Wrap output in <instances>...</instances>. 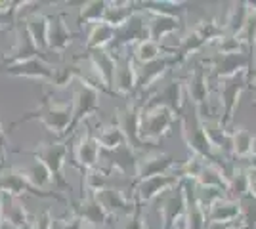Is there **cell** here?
<instances>
[{"label":"cell","mask_w":256,"mask_h":229,"mask_svg":"<svg viewBox=\"0 0 256 229\" xmlns=\"http://www.w3.org/2000/svg\"><path fill=\"white\" fill-rule=\"evenodd\" d=\"M71 115H73V109H71V103H60V101H54L50 99V96L46 94L42 96L38 107L34 111H29L25 113L23 117H20L18 120H14L10 124V130L16 128L18 124H23V122H29V120H40L46 130L52 132L54 136H58L60 140L65 138V132L71 124Z\"/></svg>","instance_id":"6da1fadb"},{"label":"cell","mask_w":256,"mask_h":229,"mask_svg":"<svg viewBox=\"0 0 256 229\" xmlns=\"http://www.w3.org/2000/svg\"><path fill=\"white\" fill-rule=\"evenodd\" d=\"M180 128H182V138H184V142L188 145V149L192 151V155L195 157H199V159H203L204 163L208 164H216V166H220V164L216 163V147L212 145V142L208 140V136H206V132H204V126L201 119H199V113L197 109L193 107L192 111H188V113H184L180 117ZM222 168V166H220Z\"/></svg>","instance_id":"7a4b0ae2"},{"label":"cell","mask_w":256,"mask_h":229,"mask_svg":"<svg viewBox=\"0 0 256 229\" xmlns=\"http://www.w3.org/2000/svg\"><path fill=\"white\" fill-rule=\"evenodd\" d=\"M102 92L106 94V90L94 80V76H92L90 80H86V82L75 84V88H73V99H71L73 115H71V124H69V128L65 132V138L73 136V132H75L88 117H92L94 113L100 111V96H102Z\"/></svg>","instance_id":"3957f363"},{"label":"cell","mask_w":256,"mask_h":229,"mask_svg":"<svg viewBox=\"0 0 256 229\" xmlns=\"http://www.w3.org/2000/svg\"><path fill=\"white\" fill-rule=\"evenodd\" d=\"M31 155L34 161L42 163L48 168V172L54 178V186L58 189H64V191H67V189L71 191V186L64 176V166L67 161V155H69V145L65 140L36 143L31 149Z\"/></svg>","instance_id":"277c9868"},{"label":"cell","mask_w":256,"mask_h":229,"mask_svg":"<svg viewBox=\"0 0 256 229\" xmlns=\"http://www.w3.org/2000/svg\"><path fill=\"white\" fill-rule=\"evenodd\" d=\"M0 191L4 195H12L18 197V199H25V197H42V199H56L60 203H64L69 207V199L56 191H48V189H38L34 187L25 178V174L22 172V168H16V166H10V168H2L0 170Z\"/></svg>","instance_id":"5b68a950"},{"label":"cell","mask_w":256,"mask_h":229,"mask_svg":"<svg viewBox=\"0 0 256 229\" xmlns=\"http://www.w3.org/2000/svg\"><path fill=\"white\" fill-rule=\"evenodd\" d=\"M180 120L166 107H144L140 136L146 145H155L172 132L174 122Z\"/></svg>","instance_id":"8992f818"},{"label":"cell","mask_w":256,"mask_h":229,"mask_svg":"<svg viewBox=\"0 0 256 229\" xmlns=\"http://www.w3.org/2000/svg\"><path fill=\"white\" fill-rule=\"evenodd\" d=\"M142 113H144V103L142 101H128L122 107L117 109V119L115 122L122 130V136L126 140V145L134 153L146 151V143L142 142L140 136V124H142Z\"/></svg>","instance_id":"52a82bcc"},{"label":"cell","mask_w":256,"mask_h":229,"mask_svg":"<svg viewBox=\"0 0 256 229\" xmlns=\"http://www.w3.org/2000/svg\"><path fill=\"white\" fill-rule=\"evenodd\" d=\"M246 88H248L246 71H241V73L230 76V78H224V80H218V94H220V105H222L220 120H222L226 128L232 124L235 109L239 105V99H241Z\"/></svg>","instance_id":"ba28073f"},{"label":"cell","mask_w":256,"mask_h":229,"mask_svg":"<svg viewBox=\"0 0 256 229\" xmlns=\"http://www.w3.org/2000/svg\"><path fill=\"white\" fill-rule=\"evenodd\" d=\"M182 182L184 180L174 170L168 172V174L153 176V178H148V180L132 186V189H134L132 199L138 201L140 205H148L151 201H155V199L162 197L164 193H168V191L176 189L178 186H182Z\"/></svg>","instance_id":"9c48e42d"},{"label":"cell","mask_w":256,"mask_h":229,"mask_svg":"<svg viewBox=\"0 0 256 229\" xmlns=\"http://www.w3.org/2000/svg\"><path fill=\"white\" fill-rule=\"evenodd\" d=\"M69 207H71V214L82 220L86 228L106 229V226L111 220L109 212L100 203L96 193H84V195L80 197V201L69 203Z\"/></svg>","instance_id":"30bf717a"},{"label":"cell","mask_w":256,"mask_h":229,"mask_svg":"<svg viewBox=\"0 0 256 229\" xmlns=\"http://www.w3.org/2000/svg\"><path fill=\"white\" fill-rule=\"evenodd\" d=\"M14 31H16V42H14V46H12L6 54L2 55L0 67L16 65V63H23V61L34 59V57H42L44 52H40L36 48V44L32 42L31 34L27 31L25 23L20 21L14 27Z\"/></svg>","instance_id":"8fae6325"},{"label":"cell","mask_w":256,"mask_h":229,"mask_svg":"<svg viewBox=\"0 0 256 229\" xmlns=\"http://www.w3.org/2000/svg\"><path fill=\"white\" fill-rule=\"evenodd\" d=\"M178 164L174 161V157H170L168 153L157 151V149H151V151H144L142 157L136 163V174H134V184H140L148 178L160 174H168L176 168ZM132 184V186H134Z\"/></svg>","instance_id":"7c38bea8"},{"label":"cell","mask_w":256,"mask_h":229,"mask_svg":"<svg viewBox=\"0 0 256 229\" xmlns=\"http://www.w3.org/2000/svg\"><path fill=\"white\" fill-rule=\"evenodd\" d=\"M184 90H186L184 80L172 78L168 84L155 90L148 101H144V107H166L180 119L184 115Z\"/></svg>","instance_id":"4fadbf2b"},{"label":"cell","mask_w":256,"mask_h":229,"mask_svg":"<svg viewBox=\"0 0 256 229\" xmlns=\"http://www.w3.org/2000/svg\"><path fill=\"white\" fill-rule=\"evenodd\" d=\"M160 214V222L162 226L160 229H174L180 222L186 220V193H184V186H178L168 193L160 197L159 207H157Z\"/></svg>","instance_id":"5bb4252c"},{"label":"cell","mask_w":256,"mask_h":229,"mask_svg":"<svg viewBox=\"0 0 256 229\" xmlns=\"http://www.w3.org/2000/svg\"><path fill=\"white\" fill-rule=\"evenodd\" d=\"M86 59L90 61L92 71H94V80L106 90L109 96L115 94V69H117V59L109 50H100V52H88Z\"/></svg>","instance_id":"9a60e30c"},{"label":"cell","mask_w":256,"mask_h":229,"mask_svg":"<svg viewBox=\"0 0 256 229\" xmlns=\"http://www.w3.org/2000/svg\"><path fill=\"white\" fill-rule=\"evenodd\" d=\"M100 157H102V145L98 142L96 134L86 126L75 145V161H73V166L80 170V174H86L88 170L98 168Z\"/></svg>","instance_id":"2e32d148"},{"label":"cell","mask_w":256,"mask_h":229,"mask_svg":"<svg viewBox=\"0 0 256 229\" xmlns=\"http://www.w3.org/2000/svg\"><path fill=\"white\" fill-rule=\"evenodd\" d=\"M117 59V69H115V94L117 98H130L136 92V82H138V65L132 55L113 54Z\"/></svg>","instance_id":"e0dca14e"},{"label":"cell","mask_w":256,"mask_h":229,"mask_svg":"<svg viewBox=\"0 0 256 229\" xmlns=\"http://www.w3.org/2000/svg\"><path fill=\"white\" fill-rule=\"evenodd\" d=\"M0 73L8 76H18V78H34V80H42V82H52L56 67L48 63L44 57H34L23 63H16V65L0 67Z\"/></svg>","instance_id":"ac0fdd59"},{"label":"cell","mask_w":256,"mask_h":229,"mask_svg":"<svg viewBox=\"0 0 256 229\" xmlns=\"http://www.w3.org/2000/svg\"><path fill=\"white\" fill-rule=\"evenodd\" d=\"M184 84H186V92L192 99L193 107L199 113V117L201 119H204V115L208 117V78H206V71L203 67H195Z\"/></svg>","instance_id":"d6986e66"},{"label":"cell","mask_w":256,"mask_h":229,"mask_svg":"<svg viewBox=\"0 0 256 229\" xmlns=\"http://www.w3.org/2000/svg\"><path fill=\"white\" fill-rule=\"evenodd\" d=\"M176 57L174 55H162L159 59L151 61V63H144L138 65V82H136V92L138 94H146L151 88L159 82L164 76V73L170 69L172 65H176Z\"/></svg>","instance_id":"ffe728a7"},{"label":"cell","mask_w":256,"mask_h":229,"mask_svg":"<svg viewBox=\"0 0 256 229\" xmlns=\"http://www.w3.org/2000/svg\"><path fill=\"white\" fill-rule=\"evenodd\" d=\"M148 38H150V34H148V21H146L144 13L138 11L124 27H120L117 31V38H115V42L111 46V48H113L111 54H115L120 48H128V46L134 48V46H138L140 42L148 40Z\"/></svg>","instance_id":"44dd1931"},{"label":"cell","mask_w":256,"mask_h":229,"mask_svg":"<svg viewBox=\"0 0 256 229\" xmlns=\"http://www.w3.org/2000/svg\"><path fill=\"white\" fill-rule=\"evenodd\" d=\"M210 67H212L210 69L212 75L218 80H224V78H230L241 71H246V75H248L250 61H248L246 54H218L212 57Z\"/></svg>","instance_id":"7402d4cb"},{"label":"cell","mask_w":256,"mask_h":229,"mask_svg":"<svg viewBox=\"0 0 256 229\" xmlns=\"http://www.w3.org/2000/svg\"><path fill=\"white\" fill-rule=\"evenodd\" d=\"M75 33L69 31L65 23V13L60 11L54 17H50V34H48V52L54 54H65L69 46L73 44Z\"/></svg>","instance_id":"603a6c76"},{"label":"cell","mask_w":256,"mask_h":229,"mask_svg":"<svg viewBox=\"0 0 256 229\" xmlns=\"http://www.w3.org/2000/svg\"><path fill=\"white\" fill-rule=\"evenodd\" d=\"M96 197L104 205V208L109 212V216H118V214L130 216L136 210V201L128 199L120 189H115V187H106V189L98 191Z\"/></svg>","instance_id":"cb8c5ba5"},{"label":"cell","mask_w":256,"mask_h":229,"mask_svg":"<svg viewBox=\"0 0 256 229\" xmlns=\"http://www.w3.org/2000/svg\"><path fill=\"white\" fill-rule=\"evenodd\" d=\"M241 218V205L232 197H222L206 210V224H220V226H235Z\"/></svg>","instance_id":"d4e9b609"},{"label":"cell","mask_w":256,"mask_h":229,"mask_svg":"<svg viewBox=\"0 0 256 229\" xmlns=\"http://www.w3.org/2000/svg\"><path fill=\"white\" fill-rule=\"evenodd\" d=\"M2 214H4V226H10L12 229L31 228V216L23 205V199L4 195L2 197Z\"/></svg>","instance_id":"484cf974"},{"label":"cell","mask_w":256,"mask_h":229,"mask_svg":"<svg viewBox=\"0 0 256 229\" xmlns=\"http://www.w3.org/2000/svg\"><path fill=\"white\" fill-rule=\"evenodd\" d=\"M22 21L25 23L36 48L46 54L48 52V34H50V17L42 11H34V13H29L27 17H23Z\"/></svg>","instance_id":"4316f807"},{"label":"cell","mask_w":256,"mask_h":229,"mask_svg":"<svg viewBox=\"0 0 256 229\" xmlns=\"http://www.w3.org/2000/svg\"><path fill=\"white\" fill-rule=\"evenodd\" d=\"M117 38V29L111 27L109 23H96L92 25L90 33H88V38L84 42V50L86 54L88 52H100V50H107V46H113Z\"/></svg>","instance_id":"83f0119b"},{"label":"cell","mask_w":256,"mask_h":229,"mask_svg":"<svg viewBox=\"0 0 256 229\" xmlns=\"http://www.w3.org/2000/svg\"><path fill=\"white\" fill-rule=\"evenodd\" d=\"M182 19L178 17H172V15H151L148 19V34H150V40L153 42H159L164 40L166 36L174 34L176 31H180Z\"/></svg>","instance_id":"f1b7e54d"},{"label":"cell","mask_w":256,"mask_h":229,"mask_svg":"<svg viewBox=\"0 0 256 229\" xmlns=\"http://www.w3.org/2000/svg\"><path fill=\"white\" fill-rule=\"evenodd\" d=\"M246 17H248V2H235L228 10L226 21L222 23L224 34L228 36H241L245 31Z\"/></svg>","instance_id":"f546056e"},{"label":"cell","mask_w":256,"mask_h":229,"mask_svg":"<svg viewBox=\"0 0 256 229\" xmlns=\"http://www.w3.org/2000/svg\"><path fill=\"white\" fill-rule=\"evenodd\" d=\"M138 11H140L138 2H109L106 23H109L111 27H115L118 31V29L124 27Z\"/></svg>","instance_id":"4dcf8cb0"},{"label":"cell","mask_w":256,"mask_h":229,"mask_svg":"<svg viewBox=\"0 0 256 229\" xmlns=\"http://www.w3.org/2000/svg\"><path fill=\"white\" fill-rule=\"evenodd\" d=\"M195 186L199 187H216V189H222L228 193L230 189V178L224 170L216 164H204L203 170L199 172V176L195 178Z\"/></svg>","instance_id":"1f68e13d"},{"label":"cell","mask_w":256,"mask_h":229,"mask_svg":"<svg viewBox=\"0 0 256 229\" xmlns=\"http://www.w3.org/2000/svg\"><path fill=\"white\" fill-rule=\"evenodd\" d=\"M90 78H92V76L84 75L82 67H78L76 63H65V65L56 69L50 84H52L54 90H64V88H67L69 84H73L75 80L86 82V80H90Z\"/></svg>","instance_id":"d6a6232c"},{"label":"cell","mask_w":256,"mask_h":229,"mask_svg":"<svg viewBox=\"0 0 256 229\" xmlns=\"http://www.w3.org/2000/svg\"><path fill=\"white\" fill-rule=\"evenodd\" d=\"M232 153H234V157L237 159H248L252 153L256 151V138L254 134H250V132L243 128V126H239V128H235L232 132Z\"/></svg>","instance_id":"836d02e7"},{"label":"cell","mask_w":256,"mask_h":229,"mask_svg":"<svg viewBox=\"0 0 256 229\" xmlns=\"http://www.w3.org/2000/svg\"><path fill=\"white\" fill-rule=\"evenodd\" d=\"M140 11L151 13V15H172L182 19V15L186 13V4L184 2H174V0H155V2H138Z\"/></svg>","instance_id":"e575fe53"},{"label":"cell","mask_w":256,"mask_h":229,"mask_svg":"<svg viewBox=\"0 0 256 229\" xmlns=\"http://www.w3.org/2000/svg\"><path fill=\"white\" fill-rule=\"evenodd\" d=\"M107 6L109 2L107 0H88L82 2L80 8H78V25H84V23H104L107 15Z\"/></svg>","instance_id":"d590c367"},{"label":"cell","mask_w":256,"mask_h":229,"mask_svg":"<svg viewBox=\"0 0 256 229\" xmlns=\"http://www.w3.org/2000/svg\"><path fill=\"white\" fill-rule=\"evenodd\" d=\"M98 142L102 145V149H106V151H117L118 147H122V145H126V140H124V136H122V130L118 128L117 122H111V124H106V126H102L100 132L96 134Z\"/></svg>","instance_id":"8d00e7d4"},{"label":"cell","mask_w":256,"mask_h":229,"mask_svg":"<svg viewBox=\"0 0 256 229\" xmlns=\"http://www.w3.org/2000/svg\"><path fill=\"white\" fill-rule=\"evenodd\" d=\"M166 50L160 46L159 42H153V40H144V42H140L138 46H134V61L140 63V65H144V63H151V61H155V59H159L162 55H168L164 54Z\"/></svg>","instance_id":"74e56055"},{"label":"cell","mask_w":256,"mask_h":229,"mask_svg":"<svg viewBox=\"0 0 256 229\" xmlns=\"http://www.w3.org/2000/svg\"><path fill=\"white\" fill-rule=\"evenodd\" d=\"M22 172L25 174V178L31 182L32 186L38 187V189H46L48 186L54 184L52 174H50L48 168H46L42 163H38V161H32L29 166H23Z\"/></svg>","instance_id":"f35d334b"},{"label":"cell","mask_w":256,"mask_h":229,"mask_svg":"<svg viewBox=\"0 0 256 229\" xmlns=\"http://www.w3.org/2000/svg\"><path fill=\"white\" fill-rule=\"evenodd\" d=\"M241 205V226L245 229H256V199L250 193H246L243 199H239Z\"/></svg>","instance_id":"ab89813d"},{"label":"cell","mask_w":256,"mask_h":229,"mask_svg":"<svg viewBox=\"0 0 256 229\" xmlns=\"http://www.w3.org/2000/svg\"><path fill=\"white\" fill-rule=\"evenodd\" d=\"M117 229H148V220H146V214H144V205H140L138 201H136V210L130 216H126V220Z\"/></svg>","instance_id":"60d3db41"},{"label":"cell","mask_w":256,"mask_h":229,"mask_svg":"<svg viewBox=\"0 0 256 229\" xmlns=\"http://www.w3.org/2000/svg\"><path fill=\"white\" fill-rule=\"evenodd\" d=\"M56 220H54L50 208H44L36 216H31V228L29 229H54Z\"/></svg>","instance_id":"b9f144b4"},{"label":"cell","mask_w":256,"mask_h":229,"mask_svg":"<svg viewBox=\"0 0 256 229\" xmlns=\"http://www.w3.org/2000/svg\"><path fill=\"white\" fill-rule=\"evenodd\" d=\"M58 229H84V222L71 214V218L62 220V224L58 226Z\"/></svg>","instance_id":"7bdbcfd3"},{"label":"cell","mask_w":256,"mask_h":229,"mask_svg":"<svg viewBox=\"0 0 256 229\" xmlns=\"http://www.w3.org/2000/svg\"><path fill=\"white\" fill-rule=\"evenodd\" d=\"M246 176H248V193L256 199V170L246 168Z\"/></svg>","instance_id":"ee69618b"},{"label":"cell","mask_w":256,"mask_h":229,"mask_svg":"<svg viewBox=\"0 0 256 229\" xmlns=\"http://www.w3.org/2000/svg\"><path fill=\"white\" fill-rule=\"evenodd\" d=\"M246 163H248V170H256V151L246 159Z\"/></svg>","instance_id":"f6af8a7d"},{"label":"cell","mask_w":256,"mask_h":229,"mask_svg":"<svg viewBox=\"0 0 256 229\" xmlns=\"http://www.w3.org/2000/svg\"><path fill=\"white\" fill-rule=\"evenodd\" d=\"M10 8V2H0V15H4Z\"/></svg>","instance_id":"bcb514c9"},{"label":"cell","mask_w":256,"mask_h":229,"mask_svg":"<svg viewBox=\"0 0 256 229\" xmlns=\"http://www.w3.org/2000/svg\"><path fill=\"white\" fill-rule=\"evenodd\" d=\"M2 191H0V229L4 228V214H2Z\"/></svg>","instance_id":"7dc6e473"},{"label":"cell","mask_w":256,"mask_h":229,"mask_svg":"<svg viewBox=\"0 0 256 229\" xmlns=\"http://www.w3.org/2000/svg\"><path fill=\"white\" fill-rule=\"evenodd\" d=\"M250 88H252V92H254V98H256V78L250 82ZM254 103H256V99H254Z\"/></svg>","instance_id":"c3c4849f"},{"label":"cell","mask_w":256,"mask_h":229,"mask_svg":"<svg viewBox=\"0 0 256 229\" xmlns=\"http://www.w3.org/2000/svg\"><path fill=\"white\" fill-rule=\"evenodd\" d=\"M230 229H241V228H237V226H232V228H230Z\"/></svg>","instance_id":"681fc988"},{"label":"cell","mask_w":256,"mask_h":229,"mask_svg":"<svg viewBox=\"0 0 256 229\" xmlns=\"http://www.w3.org/2000/svg\"><path fill=\"white\" fill-rule=\"evenodd\" d=\"M250 4H252V6H254V8H256V2H250Z\"/></svg>","instance_id":"f907efd6"},{"label":"cell","mask_w":256,"mask_h":229,"mask_svg":"<svg viewBox=\"0 0 256 229\" xmlns=\"http://www.w3.org/2000/svg\"><path fill=\"white\" fill-rule=\"evenodd\" d=\"M84 229H96V228H86V226H84Z\"/></svg>","instance_id":"816d5d0a"},{"label":"cell","mask_w":256,"mask_h":229,"mask_svg":"<svg viewBox=\"0 0 256 229\" xmlns=\"http://www.w3.org/2000/svg\"><path fill=\"white\" fill-rule=\"evenodd\" d=\"M254 107H256V103H254Z\"/></svg>","instance_id":"f5cc1de1"},{"label":"cell","mask_w":256,"mask_h":229,"mask_svg":"<svg viewBox=\"0 0 256 229\" xmlns=\"http://www.w3.org/2000/svg\"><path fill=\"white\" fill-rule=\"evenodd\" d=\"M0 29H2V27H0Z\"/></svg>","instance_id":"db71d44e"}]
</instances>
